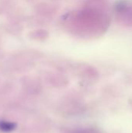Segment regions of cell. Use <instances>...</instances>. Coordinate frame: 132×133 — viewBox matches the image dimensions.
<instances>
[{
	"mask_svg": "<svg viewBox=\"0 0 132 133\" xmlns=\"http://www.w3.org/2000/svg\"><path fill=\"white\" fill-rule=\"evenodd\" d=\"M107 26V18L96 8H86L72 14L68 26L76 34L94 35L103 32Z\"/></svg>",
	"mask_w": 132,
	"mask_h": 133,
	"instance_id": "6da1fadb",
	"label": "cell"
},
{
	"mask_svg": "<svg viewBox=\"0 0 132 133\" xmlns=\"http://www.w3.org/2000/svg\"><path fill=\"white\" fill-rule=\"evenodd\" d=\"M16 128V124L6 120H0V131L3 132H11Z\"/></svg>",
	"mask_w": 132,
	"mask_h": 133,
	"instance_id": "7a4b0ae2",
	"label": "cell"
}]
</instances>
